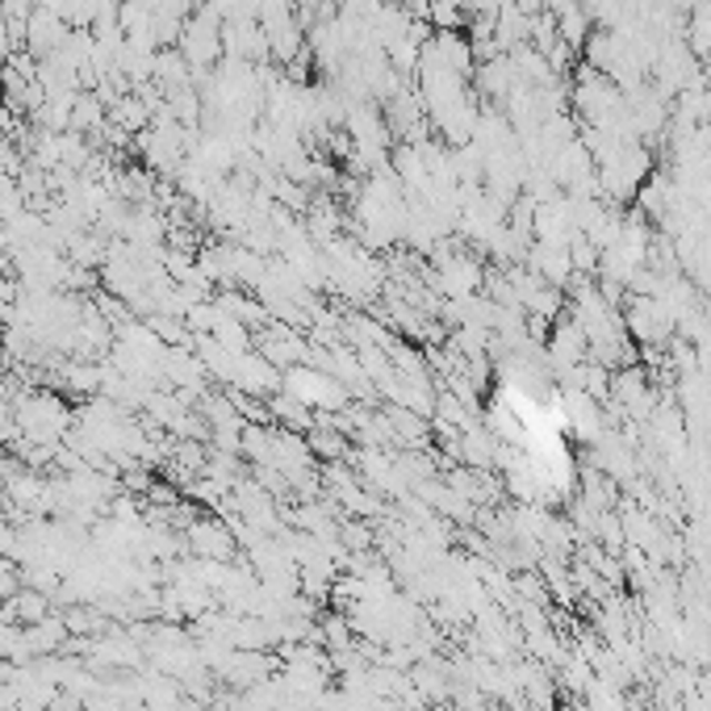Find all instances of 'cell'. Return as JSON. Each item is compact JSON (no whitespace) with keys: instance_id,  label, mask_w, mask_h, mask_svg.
<instances>
[{"instance_id":"1","label":"cell","mask_w":711,"mask_h":711,"mask_svg":"<svg viewBox=\"0 0 711 711\" xmlns=\"http://www.w3.org/2000/svg\"><path fill=\"white\" fill-rule=\"evenodd\" d=\"M13 423H18L21 440L59 448L76 423V411L55 389H26L21 398H13Z\"/></svg>"},{"instance_id":"2","label":"cell","mask_w":711,"mask_h":711,"mask_svg":"<svg viewBox=\"0 0 711 711\" xmlns=\"http://www.w3.org/2000/svg\"><path fill=\"white\" fill-rule=\"evenodd\" d=\"M180 55L189 59V68L201 76L206 68H218L223 63V18L214 9H197L189 13L185 30H180Z\"/></svg>"},{"instance_id":"3","label":"cell","mask_w":711,"mask_h":711,"mask_svg":"<svg viewBox=\"0 0 711 711\" xmlns=\"http://www.w3.org/2000/svg\"><path fill=\"white\" fill-rule=\"evenodd\" d=\"M185 540V556H201V561H239L244 549L230 532L226 520H214V515H197V520L180 532Z\"/></svg>"},{"instance_id":"4","label":"cell","mask_w":711,"mask_h":711,"mask_svg":"<svg viewBox=\"0 0 711 711\" xmlns=\"http://www.w3.org/2000/svg\"><path fill=\"white\" fill-rule=\"evenodd\" d=\"M68 34H71L68 21L38 4L34 13H30V21H26V51H30L38 63H42V59H51V55L63 47V38H68Z\"/></svg>"},{"instance_id":"5","label":"cell","mask_w":711,"mask_h":711,"mask_svg":"<svg viewBox=\"0 0 711 711\" xmlns=\"http://www.w3.org/2000/svg\"><path fill=\"white\" fill-rule=\"evenodd\" d=\"M68 624H63V615L59 608L47 615V620H38V624H26L21 628V653H26V665L34 658H55V653H63V644H68Z\"/></svg>"},{"instance_id":"6","label":"cell","mask_w":711,"mask_h":711,"mask_svg":"<svg viewBox=\"0 0 711 711\" xmlns=\"http://www.w3.org/2000/svg\"><path fill=\"white\" fill-rule=\"evenodd\" d=\"M55 382L59 389H68L71 398H97L101 394V365H92V361H76V356H63L59 368H55Z\"/></svg>"},{"instance_id":"7","label":"cell","mask_w":711,"mask_h":711,"mask_svg":"<svg viewBox=\"0 0 711 711\" xmlns=\"http://www.w3.org/2000/svg\"><path fill=\"white\" fill-rule=\"evenodd\" d=\"M55 611V599L51 594H42V590H30L21 586L13 599H4L0 603V620H9V624H38V620H47Z\"/></svg>"},{"instance_id":"8","label":"cell","mask_w":711,"mask_h":711,"mask_svg":"<svg viewBox=\"0 0 711 711\" xmlns=\"http://www.w3.org/2000/svg\"><path fill=\"white\" fill-rule=\"evenodd\" d=\"M59 615H63L71 636H88V641H97V636H105L113 628V620L97 603H68V608H59Z\"/></svg>"},{"instance_id":"9","label":"cell","mask_w":711,"mask_h":711,"mask_svg":"<svg viewBox=\"0 0 711 711\" xmlns=\"http://www.w3.org/2000/svg\"><path fill=\"white\" fill-rule=\"evenodd\" d=\"M109 122V109H105V101L92 92V88H85L80 97H76V105H71V135H85V139H92L101 126Z\"/></svg>"},{"instance_id":"10","label":"cell","mask_w":711,"mask_h":711,"mask_svg":"<svg viewBox=\"0 0 711 711\" xmlns=\"http://www.w3.org/2000/svg\"><path fill=\"white\" fill-rule=\"evenodd\" d=\"M0 661L26 665V653H21V624H9V620H0Z\"/></svg>"},{"instance_id":"11","label":"cell","mask_w":711,"mask_h":711,"mask_svg":"<svg viewBox=\"0 0 711 711\" xmlns=\"http://www.w3.org/2000/svg\"><path fill=\"white\" fill-rule=\"evenodd\" d=\"M21 586H26V577H21V561L18 556H0V603H4V599H13Z\"/></svg>"},{"instance_id":"12","label":"cell","mask_w":711,"mask_h":711,"mask_svg":"<svg viewBox=\"0 0 711 711\" xmlns=\"http://www.w3.org/2000/svg\"><path fill=\"white\" fill-rule=\"evenodd\" d=\"M51 711H88V703L80 699V694H71V691H59L51 699Z\"/></svg>"},{"instance_id":"13","label":"cell","mask_w":711,"mask_h":711,"mask_svg":"<svg viewBox=\"0 0 711 711\" xmlns=\"http://www.w3.org/2000/svg\"><path fill=\"white\" fill-rule=\"evenodd\" d=\"M432 4H452V9H468V0H432Z\"/></svg>"},{"instance_id":"14","label":"cell","mask_w":711,"mask_h":711,"mask_svg":"<svg viewBox=\"0 0 711 711\" xmlns=\"http://www.w3.org/2000/svg\"><path fill=\"white\" fill-rule=\"evenodd\" d=\"M561 711H594V708H586V703H570V708H561Z\"/></svg>"}]
</instances>
